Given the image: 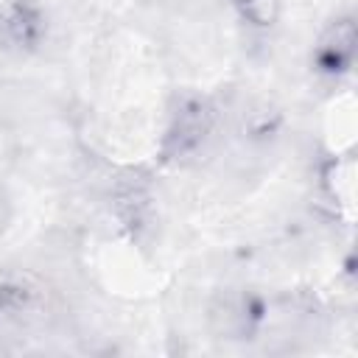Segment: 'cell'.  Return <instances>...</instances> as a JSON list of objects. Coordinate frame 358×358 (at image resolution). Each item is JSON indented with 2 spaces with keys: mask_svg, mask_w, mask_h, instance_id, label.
Instances as JSON below:
<instances>
[{
  "mask_svg": "<svg viewBox=\"0 0 358 358\" xmlns=\"http://www.w3.org/2000/svg\"><path fill=\"white\" fill-rule=\"evenodd\" d=\"M34 305H36V291L28 282L0 277V327L22 322V316H28Z\"/></svg>",
  "mask_w": 358,
  "mask_h": 358,
  "instance_id": "5",
  "label": "cell"
},
{
  "mask_svg": "<svg viewBox=\"0 0 358 358\" xmlns=\"http://www.w3.org/2000/svg\"><path fill=\"white\" fill-rule=\"evenodd\" d=\"M213 126H215V106L204 95H182L168 115V126L159 143L162 159L176 162L196 154L210 137Z\"/></svg>",
  "mask_w": 358,
  "mask_h": 358,
  "instance_id": "1",
  "label": "cell"
},
{
  "mask_svg": "<svg viewBox=\"0 0 358 358\" xmlns=\"http://www.w3.org/2000/svg\"><path fill=\"white\" fill-rule=\"evenodd\" d=\"M115 210L126 227H143L151 213V190L143 176H129L115 190Z\"/></svg>",
  "mask_w": 358,
  "mask_h": 358,
  "instance_id": "4",
  "label": "cell"
},
{
  "mask_svg": "<svg viewBox=\"0 0 358 358\" xmlns=\"http://www.w3.org/2000/svg\"><path fill=\"white\" fill-rule=\"evenodd\" d=\"M355 59V20L341 17L319 36L313 48V67L322 76H341L352 67Z\"/></svg>",
  "mask_w": 358,
  "mask_h": 358,
  "instance_id": "3",
  "label": "cell"
},
{
  "mask_svg": "<svg viewBox=\"0 0 358 358\" xmlns=\"http://www.w3.org/2000/svg\"><path fill=\"white\" fill-rule=\"evenodd\" d=\"M238 8L249 25L268 28L280 14V0H238Z\"/></svg>",
  "mask_w": 358,
  "mask_h": 358,
  "instance_id": "6",
  "label": "cell"
},
{
  "mask_svg": "<svg viewBox=\"0 0 358 358\" xmlns=\"http://www.w3.org/2000/svg\"><path fill=\"white\" fill-rule=\"evenodd\" d=\"M45 17L31 0H6L0 6V50L22 56L42 45Z\"/></svg>",
  "mask_w": 358,
  "mask_h": 358,
  "instance_id": "2",
  "label": "cell"
}]
</instances>
